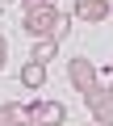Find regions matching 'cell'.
I'll list each match as a JSON object with an SVG mask.
<instances>
[{
	"label": "cell",
	"mask_w": 113,
	"mask_h": 126,
	"mask_svg": "<svg viewBox=\"0 0 113 126\" xmlns=\"http://www.w3.org/2000/svg\"><path fill=\"white\" fill-rule=\"evenodd\" d=\"M59 9H54V0H42V4H34V9H25V17H21V30L29 34V38H54V25H59Z\"/></svg>",
	"instance_id": "cell-1"
},
{
	"label": "cell",
	"mask_w": 113,
	"mask_h": 126,
	"mask_svg": "<svg viewBox=\"0 0 113 126\" xmlns=\"http://www.w3.org/2000/svg\"><path fill=\"white\" fill-rule=\"evenodd\" d=\"M67 84L84 97V93H92L96 84H100V72H96V63L92 59H84V55H75L71 63H67Z\"/></svg>",
	"instance_id": "cell-2"
},
{
	"label": "cell",
	"mask_w": 113,
	"mask_h": 126,
	"mask_svg": "<svg viewBox=\"0 0 113 126\" xmlns=\"http://www.w3.org/2000/svg\"><path fill=\"white\" fill-rule=\"evenodd\" d=\"M84 105L92 109V122L113 126V88H109V84H96L92 93H84Z\"/></svg>",
	"instance_id": "cell-3"
},
{
	"label": "cell",
	"mask_w": 113,
	"mask_h": 126,
	"mask_svg": "<svg viewBox=\"0 0 113 126\" xmlns=\"http://www.w3.org/2000/svg\"><path fill=\"white\" fill-rule=\"evenodd\" d=\"M29 118H38L42 126H63L67 122V105L63 101H38V105H29Z\"/></svg>",
	"instance_id": "cell-4"
},
{
	"label": "cell",
	"mask_w": 113,
	"mask_h": 126,
	"mask_svg": "<svg viewBox=\"0 0 113 126\" xmlns=\"http://www.w3.org/2000/svg\"><path fill=\"white\" fill-rule=\"evenodd\" d=\"M75 21H88V25H96V21H105L109 17V0H75Z\"/></svg>",
	"instance_id": "cell-5"
},
{
	"label": "cell",
	"mask_w": 113,
	"mask_h": 126,
	"mask_svg": "<svg viewBox=\"0 0 113 126\" xmlns=\"http://www.w3.org/2000/svg\"><path fill=\"white\" fill-rule=\"evenodd\" d=\"M54 55H59V38H34V50H29V59H34V63L50 67Z\"/></svg>",
	"instance_id": "cell-6"
},
{
	"label": "cell",
	"mask_w": 113,
	"mask_h": 126,
	"mask_svg": "<svg viewBox=\"0 0 113 126\" xmlns=\"http://www.w3.org/2000/svg\"><path fill=\"white\" fill-rule=\"evenodd\" d=\"M21 84H25V88H42V84H46V67L29 59L25 67H21Z\"/></svg>",
	"instance_id": "cell-7"
},
{
	"label": "cell",
	"mask_w": 113,
	"mask_h": 126,
	"mask_svg": "<svg viewBox=\"0 0 113 126\" xmlns=\"http://www.w3.org/2000/svg\"><path fill=\"white\" fill-rule=\"evenodd\" d=\"M0 126H21V105H0Z\"/></svg>",
	"instance_id": "cell-8"
},
{
	"label": "cell",
	"mask_w": 113,
	"mask_h": 126,
	"mask_svg": "<svg viewBox=\"0 0 113 126\" xmlns=\"http://www.w3.org/2000/svg\"><path fill=\"white\" fill-rule=\"evenodd\" d=\"M71 21H75V13H63V17H59V25H54V38H59V42L71 34Z\"/></svg>",
	"instance_id": "cell-9"
},
{
	"label": "cell",
	"mask_w": 113,
	"mask_h": 126,
	"mask_svg": "<svg viewBox=\"0 0 113 126\" xmlns=\"http://www.w3.org/2000/svg\"><path fill=\"white\" fill-rule=\"evenodd\" d=\"M4 63H9V38L0 34V72H4Z\"/></svg>",
	"instance_id": "cell-10"
},
{
	"label": "cell",
	"mask_w": 113,
	"mask_h": 126,
	"mask_svg": "<svg viewBox=\"0 0 113 126\" xmlns=\"http://www.w3.org/2000/svg\"><path fill=\"white\" fill-rule=\"evenodd\" d=\"M17 4H25V9H34V4H42V0H17Z\"/></svg>",
	"instance_id": "cell-11"
},
{
	"label": "cell",
	"mask_w": 113,
	"mask_h": 126,
	"mask_svg": "<svg viewBox=\"0 0 113 126\" xmlns=\"http://www.w3.org/2000/svg\"><path fill=\"white\" fill-rule=\"evenodd\" d=\"M21 126H42V122H38V118H29V122H21Z\"/></svg>",
	"instance_id": "cell-12"
},
{
	"label": "cell",
	"mask_w": 113,
	"mask_h": 126,
	"mask_svg": "<svg viewBox=\"0 0 113 126\" xmlns=\"http://www.w3.org/2000/svg\"><path fill=\"white\" fill-rule=\"evenodd\" d=\"M0 17H4V0H0Z\"/></svg>",
	"instance_id": "cell-13"
},
{
	"label": "cell",
	"mask_w": 113,
	"mask_h": 126,
	"mask_svg": "<svg viewBox=\"0 0 113 126\" xmlns=\"http://www.w3.org/2000/svg\"><path fill=\"white\" fill-rule=\"evenodd\" d=\"M4 4H17V0H4Z\"/></svg>",
	"instance_id": "cell-14"
},
{
	"label": "cell",
	"mask_w": 113,
	"mask_h": 126,
	"mask_svg": "<svg viewBox=\"0 0 113 126\" xmlns=\"http://www.w3.org/2000/svg\"><path fill=\"white\" fill-rule=\"evenodd\" d=\"M88 126H100V122H88Z\"/></svg>",
	"instance_id": "cell-15"
},
{
	"label": "cell",
	"mask_w": 113,
	"mask_h": 126,
	"mask_svg": "<svg viewBox=\"0 0 113 126\" xmlns=\"http://www.w3.org/2000/svg\"><path fill=\"white\" fill-rule=\"evenodd\" d=\"M109 88H113V80H109Z\"/></svg>",
	"instance_id": "cell-16"
}]
</instances>
